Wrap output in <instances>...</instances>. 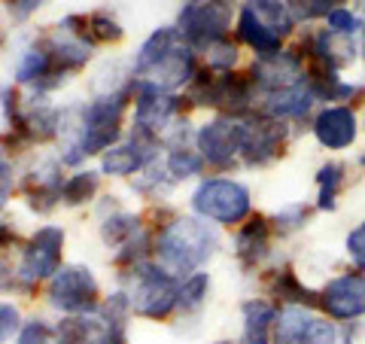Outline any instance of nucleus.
<instances>
[{"mask_svg": "<svg viewBox=\"0 0 365 344\" xmlns=\"http://www.w3.org/2000/svg\"><path fill=\"white\" fill-rule=\"evenodd\" d=\"M314 213H317L314 204L289 201V204H283L280 211L271 213V228H274V235H277V238H292V235H299V232H304V228L311 226Z\"/></svg>", "mask_w": 365, "mask_h": 344, "instance_id": "25", "label": "nucleus"}, {"mask_svg": "<svg viewBox=\"0 0 365 344\" xmlns=\"http://www.w3.org/2000/svg\"><path fill=\"white\" fill-rule=\"evenodd\" d=\"M186 101L192 107H210L228 116H247L259 110V88L250 71H228L213 74L210 67H201L195 79L186 86Z\"/></svg>", "mask_w": 365, "mask_h": 344, "instance_id": "4", "label": "nucleus"}, {"mask_svg": "<svg viewBox=\"0 0 365 344\" xmlns=\"http://www.w3.org/2000/svg\"><path fill=\"white\" fill-rule=\"evenodd\" d=\"M86 25H88V40L91 43H119L125 37L122 25L110 13H104V9L86 16Z\"/></svg>", "mask_w": 365, "mask_h": 344, "instance_id": "33", "label": "nucleus"}, {"mask_svg": "<svg viewBox=\"0 0 365 344\" xmlns=\"http://www.w3.org/2000/svg\"><path fill=\"white\" fill-rule=\"evenodd\" d=\"M198 71L201 67H198L195 49L180 37V31L174 25L153 31L143 40L140 49H137L131 64L134 79L153 83L165 91H177L180 86H189Z\"/></svg>", "mask_w": 365, "mask_h": 344, "instance_id": "2", "label": "nucleus"}, {"mask_svg": "<svg viewBox=\"0 0 365 344\" xmlns=\"http://www.w3.org/2000/svg\"><path fill=\"white\" fill-rule=\"evenodd\" d=\"M49 305L67 317L98 314L101 286L88 265H61L49 280Z\"/></svg>", "mask_w": 365, "mask_h": 344, "instance_id": "11", "label": "nucleus"}, {"mask_svg": "<svg viewBox=\"0 0 365 344\" xmlns=\"http://www.w3.org/2000/svg\"><path fill=\"white\" fill-rule=\"evenodd\" d=\"M317 107H319V101L314 98V91L304 79L292 88H280V91H271V95L259 98V113H265V116L277 119V122H289L299 131L307 128V122H311Z\"/></svg>", "mask_w": 365, "mask_h": 344, "instance_id": "18", "label": "nucleus"}, {"mask_svg": "<svg viewBox=\"0 0 365 344\" xmlns=\"http://www.w3.org/2000/svg\"><path fill=\"white\" fill-rule=\"evenodd\" d=\"M362 113L347 104H323L307 122V131L326 153H347L362 134Z\"/></svg>", "mask_w": 365, "mask_h": 344, "instance_id": "13", "label": "nucleus"}, {"mask_svg": "<svg viewBox=\"0 0 365 344\" xmlns=\"http://www.w3.org/2000/svg\"><path fill=\"white\" fill-rule=\"evenodd\" d=\"M98 186H101L98 171H76V174H71V177L64 180V186H61V204H67V208H83V204L95 201Z\"/></svg>", "mask_w": 365, "mask_h": 344, "instance_id": "28", "label": "nucleus"}, {"mask_svg": "<svg viewBox=\"0 0 365 344\" xmlns=\"http://www.w3.org/2000/svg\"><path fill=\"white\" fill-rule=\"evenodd\" d=\"M122 280H125V295H128L134 314H140L146 320H168L177 311L180 278L168 274L155 259L131 265Z\"/></svg>", "mask_w": 365, "mask_h": 344, "instance_id": "6", "label": "nucleus"}, {"mask_svg": "<svg viewBox=\"0 0 365 344\" xmlns=\"http://www.w3.org/2000/svg\"><path fill=\"white\" fill-rule=\"evenodd\" d=\"M280 308L268 295H250L241 302V338L244 341H271L274 320Z\"/></svg>", "mask_w": 365, "mask_h": 344, "instance_id": "23", "label": "nucleus"}, {"mask_svg": "<svg viewBox=\"0 0 365 344\" xmlns=\"http://www.w3.org/2000/svg\"><path fill=\"white\" fill-rule=\"evenodd\" d=\"M287 4H289V0H287Z\"/></svg>", "mask_w": 365, "mask_h": 344, "instance_id": "45", "label": "nucleus"}, {"mask_svg": "<svg viewBox=\"0 0 365 344\" xmlns=\"http://www.w3.org/2000/svg\"><path fill=\"white\" fill-rule=\"evenodd\" d=\"M247 71L253 76L259 98H262V95H271V91L299 86L304 79V59L295 46H287V49L265 55V59H253Z\"/></svg>", "mask_w": 365, "mask_h": 344, "instance_id": "17", "label": "nucleus"}, {"mask_svg": "<svg viewBox=\"0 0 365 344\" xmlns=\"http://www.w3.org/2000/svg\"><path fill=\"white\" fill-rule=\"evenodd\" d=\"M338 6H347V0H289V9L299 28H311L317 21H326V16Z\"/></svg>", "mask_w": 365, "mask_h": 344, "instance_id": "31", "label": "nucleus"}, {"mask_svg": "<svg viewBox=\"0 0 365 344\" xmlns=\"http://www.w3.org/2000/svg\"><path fill=\"white\" fill-rule=\"evenodd\" d=\"M323 25H326L329 31L341 34V37H353V40H362V34H365V19H362L353 6H338V9H332V13L326 16Z\"/></svg>", "mask_w": 365, "mask_h": 344, "instance_id": "32", "label": "nucleus"}, {"mask_svg": "<svg viewBox=\"0 0 365 344\" xmlns=\"http://www.w3.org/2000/svg\"><path fill=\"white\" fill-rule=\"evenodd\" d=\"M271 344H341V326L317 308L283 305L274 320Z\"/></svg>", "mask_w": 365, "mask_h": 344, "instance_id": "10", "label": "nucleus"}, {"mask_svg": "<svg viewBox=\"0 0 365 344\" xmlns=\"http://www.w3.org/2000/svg\"><path fill=\"white\" fill-rule=\"evenodd\" d=\"M165 165L170 171V177H174L177 183L180 180H192V177H198L204 168V158L201 153L195 150V143H186V146H170L168 156H165Z\"/></svg>", "mask_w": 365, "mask_h": 344, "instance_id": "29", "label": "nucleus"}, {"mask_svg": "<svg viewBox=\"0 0 365 344\" xmlns=\"http://www.w3.org/2000/svg\"><path fill=\"white\" fill-rule=\"evenodd\" d=\"M359 64L365 67V34H362V40H359Z\"/></svg>", "mask_w": 365, "mask_h": 344, "instance_id": "41", "label": "nucleus"}, {"mask_svg": "<svg viewBox=\"0 0 365 344\" xmlns=\"http://www.w3.org/2000/svg\"><path fill=\"white\" fill-rule=\"evenodd\" d=\"M356 165H359V168H362V174H365V153H362V156H359V158H356Z\"/></svg>", "mask_w": 365, "mask_h": 344, "instance_id": "42", "label": "nucleus"}, {"mask_svg": "<svg viewBox=\"0 0 365 344\" xmlns=\"http://www.w3.org/2000/svg\"><path fill=\"white\" fill-rule=\"evenodd\" d=\"M61 259H64V228L40 226L28 241V247L21 250V262H19V274L25 290H31L40 280H52L61 268Z\"/></svg>", "mask_w": 365, "mask_h": 344, "instance_id": "15", "label": "nucleus"}, {"mask_svg": "<svg viewBox=\"0 0 365 344\" xmlns=\"http://www.w3.org/2000/svg\"><path fill=\"white\" fill-rule=\"evenodd\" d=\"M40 4H43V0H9V9H13L19 19H25V16H31Z\"/></svg>", "mask_w": 365, "mask_h": 344, "instance_id": "38", "label": "nucleus"}, {"mask_svg": "<svg viewBox=\"0 0 365 344\" xmlns=\"http://www.w3.org/2000/svg\"><path fill=\"white\" fill-rule=\"evenodd\" d=\"M131 186L140 192V195H146V198H162V195H168L170 189L177 186V180L170 177V171H168V165H165V158L158 156V158H153V162L140 171V174H134V183H131Z\"/></svg>", "mask_w": 365, "mask_h": 344, "instance_id": "27", "label": "nucleus"}, {"mask_svg": "<svg viewBox=\"0 0 365 344\" xmlns=\"http://www.w3.org/2000/svg\"><path fill=\"white\" fill-rule=\"evenodd\" d=\"M189 208L213 226L237 228L253 216V192L237 177H201L192 189Z\"/></svg>", "mask_w": 365, "mask_h": 344, "instance_id": "5", "label": "nucleus"}, {"mask_svg": "<svg viewBox=\"0 0 365 344\" xmlns=\"http://www.w3.org/2000/svg\"><path fill=\"white\" fill-rule=\"evenodd\" d=\"M143 232V226H140V216H134L128 211H113L104 223H101V241H104L107 247H125L128 241H134L137 235Z\"/></svg>", "mask_w": 365, "mask_h": 344, "instance_id": "26", "label": "nucleus"}, {"mask_svg": "<svg viewBox=\"0 0 365 344\" xmlns=\"http://www.w3.org/2000/svg\"><path fill=\"white\" fill-rule=\"evenodd\" d=\"M158 143L155 137H146V134H137L131 131V141L128 143H116L101 156V174H110V177H131V174H140V171L158 158Z\"/></svg>", "mask_w": 365, "mask_h": 344, "instance_id": "19", "label": "nucleus"}, {"mask_svg": "<svg viewBox=\"0 0 365 344\" xmlns=\"http://www.w3.org/2000/svg\"><path fill=\"white\" fill-rule=\"evenodd\" d=\"M299 134V128L289 122H277L265 116V113H250L247 116V137H244V156L241 165L256 171V168H271L274 162H280L289 153L292 137Z\"/></svg>", "mask_w": 365, "mask_h": 344, "instance_id": "9", "label": "nucleus"}, {"mask_svg": "<svg viewBox=\"0 0 365 344\" xmlns=\"http://www.w3.org/2000/svg\"><path fill=\"white\" fill-rule=\"evenodd\" d=\"M186 4H192V0H186Z\"/></svg>", "mask_w": 365, "mask_h": 344, "instance_id": "44", "label": "nucleus"}, {"mask_svg": "<svg viewBox=\"0 0 365 344\" xmlns=\"http://www.w3.org/2000/svg\"><path fill=\"white\" fill-rule=\"evenodd\" d=\"M235 31L237 43L247 46L253 59H265L299 37V21L287 0H244L237 6Z\"/></svg>", "mask_w": 365, "mask_h": 344, "instance_id": "3", "label": "nucleus"}, {"mask_svg": "<svg viewBox=\"0 0 365 344\" xmlns=\"http://www.w3.org/2000/svg\"><path fill=\"white\" fill-rule=\"evenodd\" d=\"M319 311L338 326L365 323V274L356 268L332 274L319 286Z\"/></svg>", "mask_w": 365, "mask_h": 344, "instance_id": "12", "label": "nucleus"}, {"mask_svg": "<svg viewBox=\"0 0 365 344\" xmlns=\"http://www.w3.org/2000/svg\"><path fill=\"white\" fill-rule=\"evenodd\" d=\"M16 241H19L16 228L6 226V223H0V253H9V250L16 247Z\"/></svg>", "mask_w": 365, "mask_h": 344, "instance_id": "37", "label": "nucleus"}, {"mask_svg": "<svg viewBox=\"0 0 365 344\" xmlns=\"http://www.w3.org/2000/svg\"><path fill=\"white\" fill-rule=\"evenodd\" d=\"M61 165L64 162H58V158H40L25 174V198L31 211L49 213L61 204V186H64Z\"/></svg>", "mask_w": 365, "mask_h": 344, "instance_id": "21", "label": "nucleus"}, {"mask_svg": "<svg viewBox=\"0 0 365 344\" xmlns=\"http://www.w3.org/2000/svg\"><path fill=\"white\" fill-rule=\"evenodd\" d=\"M359 113H362V125H365V107H362V110H359Z\"/></svg>", "mask_w": 365, "mask_h": 344, "instance_id": "43", "label": "nucleus"}, {"mask_svg": "<svg viewBox=\"0 0 365 344\" xmlns=\"http://www.w3.org/2000/svg\"><path fill=\"white\" fill-rule=\"evenodd\" d=\"M235 19H237L235 0H192V4H182L174 28L192 49L204 52L210 43L232 37Z\"/></svg>", "mask_w": 365, "mask_h": 344, "instance_id": "8", "label": "nucleus"}, {"mask_svg": "<svg viewBox=\"0 0 365 344\" xmlns=\"http://www.w3.org/2000/svg\"><path fill=\"white\" fill-rule=\"evenodd\" d=\"M204 67H210L213 74L241 71V43L232 40V37L210 43L207 49H204Z\"/></svg>", "mask_w": 365, "mask_h": 344, "instance_id": "30", "label": "nucleus"}, {"mask_svg": "<svg viewBox=\"0 0 365 344\" xmlns=\"http://www.w3.org/2000/svg\"><path fill=\"white\" fill-rule=\"evenodd\" d=\"M295 49L302 52L304 64H317V67H329V71L344 74L347 67L359 64V40L353 37H341V34L323 28H304L295 37Z\"/></svg>", "mask_w": 365, "mask_h": 344, "instance_id": "14", "label": "nucleus"}, {"mask_svg": "<svg viewBox=\"0 0 365 344\" xmlns=\"http://www.w3.org/2000/svg\"><path fill=\"white\" fill-rule=\"evenodd\" d=\"M210 290H213L210 271H195V274H189V278H182L180 280L177 311L180 314H198L201 308L210 302Z\"/></svg>", "mask_w": 365, "mask_h": 344, "instance_id": "24", "label": "nucleus"}, {"mask_svg": "<svg viewBox=\"0 0 365 344\" xmlns=\"http://www.w3.org/2000/svg\"><path fill=\"white\" fill-rule=\"evenodd\" d=\"M350 183V165L344 158H326L314 174V211L317 213H335L341 208V195Z\"/></svg>", "mask_w": 365, "mask_h": 344, "instance_id": "22", "label": "nucleus"}, {"mask_svg": "<svg viewBox=\"0 0 365 344\" xmlns=\"http://www.w3.org/2000/svg\"><path fill=\"white\" fill-rule=\"evenodd\" d=\"M262 290H265L268 299L283 308V305H302V308H317L319 311V290L317 286H307L302 280V274L292 265H274L265 271L262 278Z\"/></svg>", "mask_w": 365, "mask_h": 344, "instance_id": "20", "label": "nucleus"}, {"mask_svg": "<svg viewBox=\"0 0 365 344\" xmlns=\"http://www.w3.org/2000/svg\"><path fill=\"white\" fill-rule=\"evenodd\" d=\"M19 344H58V332L43 320H28L19 332Z\"/></svg>", "mask_w": 365, "mask_h": 344, "instance_id": "35", "label": "nucleus"}, {"mask_svg": "<svg viewBox=\"0 0 365 344\" xmlns=\"http://www.w3.org/2000/svg\"><path fill=\"white\" fill-rule=\"evenodd\" d=\"M6 180H13V168H9L6 150H4V143H0V183H6Z\"/></svg>", "mask_w": 365, "mask_h": 344, "instance_id": "39", "label": "nucleus"}, {"mask_svg": "<svg viewBox=\"0 0 365 344\" xmlns=\"http://www.w3.org/2000/svg\"><path fill=\"white\" fill-rule=\"evenodd\" d=\"M344 253L350 259V268H356L365 274V220L356 223L344 235Z\"/></svg>", "mask_w": 365, "mask_h": 344, "instance_id": "34", "label": "nucleus"}, {"mask_svg": "<svg viewBox=\"0 0 365 344\" xmlns=\"http://www.w3.org/2000/svg\"><path fill=\"white\" fill-rule=\"evenodd\" d=\"M250 116V113H247ZM247 116H228L216 113L213 119L195 128V150L201 153L204 165L213 171H237L244 156V137H247Z\"/></svg>", "mask_w": 365, "mask_h": 344, "instance_id": "7", "label": "nucleus"}, {"mask_svg": "<svg viewBox=\"0 0 365 344\" xmlns=\"http://www.w3.org/2000/svg\"><path fill=\"white\" fill-rule=\"evenodd\" d=\"M353 9H356V13L365 19V0H353Z\"/></svg>", "mask_w": 365, "mask_h": 344, "instance_id": "40", "label": "nucleus"}, {"mask_svg": "<svg viewBox=\"0 0 365 344\" xmlns=\"http://www.w3.org/2000/svg\"><path fill=\"white\" fill-rule=\"evenodd\" d=\"M222 238L216 226L201 220V216H177L170 223L158 226L153 241V256L168 274L174 278H189L195 271H204L220 253Z\"/></svg>", "mask_w": 365, "mask_h": 344, "instance_id": "1", "label": "nucleus"}, {"mask_svg": "<svg viewBox=\"0 0 365 344\" xmlns=\"http://www.w3.org/2000/svg\"><path fill=\"white\" fill-rule=\"evenodd\" d=\"M21 311L13 302H0V344H6L13 335L21 332Z\"/></svg>", "mask_w": 365, "mask_h": 344, "instance_id": "36", "label": "nucleus"}, {"mask_svg": "<svg viewBox=\"0 0 365 344\" xmlns=\"http://www.w3.org/2000/svg\"><path fill=\"white\" fill-rule=\"evenodd\" d=\"M274 228H271V216L268 213H253L247 223H241L235 228L232 238V253L235 262L241 265L247 274L262 271L265 262L274 253Z\"/></svg>", "mask_w": 365, "mask_h": 344, "instance_id": "16", "label": "nucleus"}]
</instances>
